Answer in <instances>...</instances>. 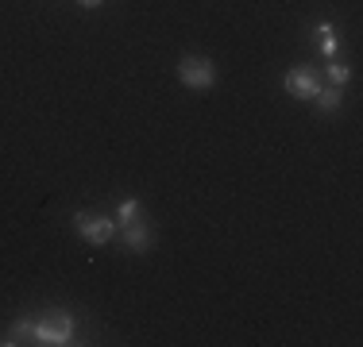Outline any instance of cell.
<instances>
[{
    "instance_id": "cell-10",
    "label": "cell",
    "mask_w": 363,
    "mask_h": 347,
    "mask_svg": "<svg viewBox=\"0 0 363 347\" xmlns=\"http://www.w3.org/2000/svg\"><path fill=\"white\" fill-rule=\"evenodd\" d=\"M31 328H35L31 320H20V324H16V328H12V332H8L0 343H4V347H16V343H23V336H31Z\"/></svg>"
},
{
    "instance_id": "cell-7",
    "label": "cell",
    "mask_w": 363,
    "mask_h": 347,
    "mask_svg": "<svg viewBox=\"0 0 363 347\" xmlns=\"http://www.w3.org/2000/svg\"><path fill=\"white\" fill-rule=\"evenodd\" d=\"M313 101H317V108H321V112H336V108H340V101H344V89H336V85H321Z\"/></svg>"
},
{
    "instance_id": "cell-4",
    "label": "cell",
    "mask_w": 363,
    "mask_h": 347,
    "mask_svg": "<svg viewBox=\"0 0 363 347\" xmlns=\"http://www.w3.org/2000/svg\"><path fill=\"white\" fill-rule=\"evenodd\" d=\"M282 85H286L290 97H298V101H313V97H317V89H321V77H317L313 69H306V66H294Z\"/></svg>"
},
{
    "instance_id": "cell-8",
    "label": "cell",
    "mask_w": 363,
    "mask_h": 347,
    "mask_svg": "<svg viewBox=\"0 0 363 347\" xmlns=\"http://www.w3.org/2000/svg\"><path fill=\"white\" fill-rule=\"evenodd\" d=\"M325 77H328V85H336V89H344V85L352 81V69L344 66V62H336V58H328V62H325Z\"/></svg>"
},
{
    "instance_id": "cell-5",
    "label": "cell",
    "mask_w": 363,
    "mask_h": 347,
    "mask_svg": "<svg viewBox=\"0 0 363 347\" xmlns=\"http://www.w3.org/2000/svg\"><path fill=\"white\" fill-rule=\"evenodd\" d=\"M151 239H155V232L147 228V224L140 220V216H135L132 224H124V247H128V251H135V255H143V251L151 247Z\"/></svg>"
},
{
    "instance_id": "cell-11",
    "label": "cell",
    "mask_w": 363,
    "mask_h": 347,
    "mask_svg": "<svg viewBox=\"0 0 363 347\" xmlns=\"http://www.w3.org/2000/svg\"><path fill=\"white\" fill-rule=\"evenodd\" d=\"M77 4H82V8H101L105 0H77Z\"/></svg>"
},
{
    "instance_id": "cell-9",
    "label": "cell",
    "mask_w": 363,
    "mask_h": 347,
    "mask_svg": "<svg viewBox=\"0 0 363 347\" xmlns=\"http://www.w3.org/2000/svg\"><path fill=\"white\" fill-rule=\"evenodd\" d=\"M135 216H140V201H135V197H128V201L116 205V220H120V224H132Z\"/></svg>"
},
{
    "instance_id": "cell-6",
    "label": "cell",
    "mask_w": 363,
    "mask_h": 347,
    "mask_svg": "<svg viewBox=\"0 0 363 347\" xmlns=\"http://www.w3.org/2000/svg\"><path fill=\"white\" fill-rule=\"evenodd\" d=\"M313 31H317V47H321V55H325V58H336V55H340V31H336L333 23L321 20Z\"/></svg>"
},
{
    "instance_id": "cell-1",
    "label": "cell",
    "mask_w": 363,
    "mask_h": 347,
    "mask_svg": "<svg viewBox=\"0 0 363 347\" xmlns=\"http://www.w3.org/2000/svg\"><path fill=\"white\" fill-rule=\"evenodd\" d=\"M31 340L43 343V347L74 343V317H70V312H50L47 320H39V324L31 328Z\"/></svg>"
},
{
    "instance_id": "cell-3",
    "label": "cell",
    "mask_w": 363,
    "mask_h": 347,
    "mask_svg": "<svg viewBox=\"0 0 363 347\" xmlns=\"http://www.w3.org/2000/svg\"><path fill=\"white\" fill-rule=\"evenodd\" d=\"M74 228H77V236L85 243H93V247H105V243L116 236V220L97 216V212H74Z\"/></svg>"
},
{
    "instance_id": "cell-2",
    "label": "cell",
    "mask_w": 363,
    "mask_h": 347,
    "mask_svg": "<svg viewBox=\"0 0 363 347\" xmlns=\"http://www.w3.org/2000/svg\"><path fill=\"white\" fill-rule=\"evenodd\" d=\"M178 77H182V85H189V89H213V85H217V66H213L209 58H201V55H186L178 62Z\"/></svg>"
}]
</instances>
